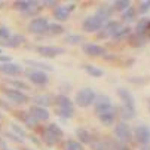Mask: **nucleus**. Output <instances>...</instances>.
<instances>
[{
  "mask_svg": "<svg viewBox=\"0 0 150 150\" xmlns=\"http://www.w3.org/2000/svg\"><path fill=\"white\" fill-rule=\"evenodd\" d=\"M74 8H76L74 3H70V5H66V6H57L55 11H54V18L58 23H64V21L69 19V16L74 11Z\"/></svg>",
  "mask_w": 150,
  "mask_h": 150,
  "instance_id": "obj_12",
  "label": "nucleus"
},
{
  "mask_svg": "<svg viewBox=\"0 0 150 150\" xmlns=\"http://www.w3.org/2000/svg\"><path fill=\"white\" fill-rule=\"evenodd\" d=\"M42 5H45V6H49V8H52V6H57L58 3L55 2V0H45V2H42Z\"/></svg>",
  "mask_w": 150,
  "mask_h": 150,
  "instance_id": "obj_47",
  "label": "nucleus"
},
{
  "mask_svg": "<svg viewBox=\"0 0 150 150\" xmlns=\"http://www.w3.org/2000/svg\"><path fill=\"white\" fill-rule=\"evenodd\" d=\"M135 15H137V11H135L132 6L128 8L126 11L122 12V16H120V18H122V23H126V24H128V23H132V21L135 19Z\"/></svg>",
  "mask_w": 150,
  "mask_h": 150,
  "instance_id": "obj_31",
  "label": "nucleus"
},
{
  "mask_svg": "<svg viewBox=\"0 0 150 150\" xmlns=\"http://www.w3.org/2000/svg\"><path fill=\"white\" fill-rule=\"evenodd\" d=\"M3 95L8 98V101L13 103V104H25L28 101V95L23 91L18 89H3Z\"/></svg>",
  "mask_w": 150,
  "mask_h": 150,
  "instance_id": "obj_9",
  "label": "nucleus"
},
{
  "mask_svg": "<svg viewBox=\"0 0 150 150\" xmlns=\"http://www.w3.org/2000/svg\"><path fill=\"white\" fill-rule=\"evenodd\" d=\"M18 117L25 123L27 128H36V126H37V122L31 117V115H30L28 112H21V115H18Z\"/></svg>",
  "mask_w": 150,
  "mask_h": 150,
  "instance_id": "obj_30",
  "label": "nucleus"
},
{
  "mask_svg": "<svg viewBox=\"0 0 150 150\" xmlns=\"http://www.w3.org/2000/svg\"><path fill=\"white\" fill-rule=\"evenodd\" d=\"M103 25L104 24L95 15H91V16L85 18L83 24H82V28H83V31H86V33H98L103 28Z\"/></svg>",
  "mask_w": 150,
  "mask_h": 150,
  "instance_id": "obj_10",
  "label": "nucleus"
},
{
  "mask_svg": "<svg viewBox=\"0 0 150 150\" xmlns=\"http://www.w3.org/2000/svg\"><path fill=\"white\" fill-rule=\"evenodd\" d=\"M0 119H3V115L2 113H0Z\"/></svg>",
  "mask_w": 150,
  "mask_h": 150,
  "instance_id": "obj_51",
  "label": "nucleus"
},
{
  "mask_svg": "<svg viewBox=\"0 0 150 150\" xmlns=\"http://www.w3.org/2000/svg\"><path fill=\"white\" fill-rule=\"evenodd\" d=\"M141 150H150V146H143Z\"/></svg>",
  "mask_w": 150,
  "mask_h": 150,
  "instance_id": "obj_49",
  "label": "nucleus"
},
{
  "mask_svg": "<svg viewBox=\"0 0 150 150\" xmlns=\"http://www.w3.org/2000/svg\"><path fill=\"white\" fill-rule=\"evenodd\" d=\"M64 40H66V43H69V45H79L83 42V36L82 34H67Z\"/></svg>",
  "mask_w": 150,
  "mask_h": 150,
  "instance_id": "obj_35",
  "label": "nucleus"
},
{
  "mask_svg": "<svg viewBox=\"0 0 150 150\" xmlns=\"http://www.w3.org/2000/svg\"><path fill=\"white\" fill-rule=\"evenodd\" d=\"M116 116H117V107L112 105L110 109H107L103 113H100L98 115V119H100V122L104 126H112L115 123V120H116Z\"/></svg>",
  "mask_w": 150,
  "mask_h": 150,
  "instance_id": "obj_13",
  "label": "nucleus"
},
{
  "mask_svg": "<svg viewBox=\"0 0 150 150\" xmlns=\"http://www.w3.org/2000/svg\"><path fill=\"white\" fill-rule=\"evenodd\" d=\"M30 140H31V141H34V143H36V144H40V141H39V140H37V138H36V137H33V135H31V137H30Z\"/></svg>",
  "mask_w": 150,
  "mask_h": 150,
  "instance_id": "obj_48",
  "label": "nucleus"
},
{
  "mask_svg": "<svg viewBox=\"0 0 150 150\" xmlns=\"http://www.w3.org/2000/svg\"><path fill=\"white\" fill-rule=\"evenodd\" d=\"M132 137L135 141L141 146H149L150 144V126L146 123H140L132 129Z\"/></svg>",
  "mask_w": 150,
  "mask_h": 150,
  "instance_id": "obj_4",
  "label": "nucleus"
},
{
  "mask_svg": "<svg viewBox=\"0 0 150 150\" xmlns=\"http://www.w3.org/2000/svg\"><path fill=\"white\" fill-rule=\"evenodd\" d=\"M150 11V0H143L140 2V6H138V13L140 15H144Z\"/></svg>",
  "mask_w": 150,
  "mask_h": 150,
  "instance_id": "obj_41",
  "label": "nucleus"
},
{
  "mask_svg": "<svg viewBox=\"0 0 150 150\" xmlns=\"http://www.w3.org/2000/svg\"><path fill=\"white\" fill-rule=\"evenodd\" d=\"M8 62H12V58L9 55L0 54V66H2V64H8Z\"/></svg>",
  "mask_w": 150,
  "mask_h": 150,
  "instance_id": "obj_44",
  "label": "nucleus"
},
{
  "mask_svg": "<svg viewBox=\"0 0 150 150\" xmlns=\"http://www.w3.org/2000/svg\"><path fill=\"white\" fill-rule=\"evenodd\" d=\"M9 126H11V129L13 131V134L16 135V137H19V138H24V137H27V132H25V129L23 126H19L18 123H15V122H11L9 123Z\"/></svg>",
  "mask_w": 150,
  "mask_h": 150,
  "instance_id": "obj_34",
  "label": "nucleus"
},
{
  "mask_svg": "<svg viewBox=\"0 0 150 150\" xmlns=\"http://www.w3.org/2000/svg\"><path fill=\"white\" fill-rule=\"evenodd\" d=\"M94 112H95V115L98 116L100 113H103L104 110H107V109H110V107L113 105L112 104V100H110V97L109 95H104V94H100V95H97L95 97V101H94Z\"/></svg>",
  "mask_w": 150,
  "mask_h": 150,
  "instance_id": "obj_11",
  "label": "nucleus"
},
{
  "mask_svg": "<svg viewBox=\"0 0 150 150\" xmlns=\"http://www.w3.org/2000/svg\"><path fill=\"white\" fill-rule=\"evenodd\" d=\"M8 83H11L12 85V86H15L13 89H21V91H28L30 89V86H28V85L25 83V82H23V80H9L8 79Z\"/></svg>",
  "mask_w": 150,
  "mask_h": 150,
  "instance_id": "obj_39",
  "label": "nucleus"
},
{
  "mask_svg": "<svg viewBox=\"0 0 150 150\" xmlns=\"http://www.w3.org/2000/svg\"><path fill=\"white\" fill-rule=\"evenodd\" d=\"M33 103L34 105H39V107H45V109H48V107L54 103V98L51 95H45V94H39V95H34L33 98Z\"/></svg>",
  "mask_w": 150,
  "mask_h": 150,
  "instance_id": "obj_23",
  "label": "nucleus"
},
{
  "mask_svg": "<svg viewBox=\"0 0 150 150\" xmlns=\"http://www.w3.org/2000/svg\"><path fill=\"white\" fill-rule=\"evenodd\" d=\"M25 150H30V149H25Z\"/></svg>",
  "mask_w": 150,
  "mask_h": 150,
  "instance_id": "obj_54",
  "label": "nucleus"
},
{
  "mask_svg": "<svg viewBox=\"0 0 150 150\" xmlns=\"http://www.w3.org/2000/svg\"><path fill=\"white\" fill-rule=\"evenodd\" d=\"M57 115L62 119H71L74 116V110H71V109H57Z\"/></svg>",
  "mask_w": 150,
  "mask_h": 150,
  "instance_id": "obj_40",
  "label": "nucleus"
},
{
  "mask_svg": "<svg viewBox=\"0 0 150 150\" xmlns=\"http://www.w3.org/2000/svg\"><path fill=\"white\" fill-rule=\"evenodd\" d=\"M122 27V24L119 23V21H113L110 19L109 23H105L103 25V28L97 33L98 39H109V37H115V34L117 33V30Z\"/></svg>",
  "mask_w": 150,
  "mask_h": 150,
  "instance_id": "obj_8",
  "label": "nucleus"
},
{
  "mask_svg": "<svg viewBox=\"0 0 150 150\" xmlns=\"http://www.w3.org/2000/svg\"><path fill=\"white\" fill-rule=\"evenodd\" d=\"M82 51L88 57H104L105 55V48L97 43H83Z\"/></svg>",
  "mask_w": 150,
  "mask_h": 150,
  "instance_id": "obj_15",
  "label": "nucleus"
},
{
  "mask_svg": "<svg viewBox=\"0 0 150 150\" xmlns=\"http://www.w3.org/2000/svg\"><path fill=\"white\" fill-rule=\"evenodd\" d=\"M149 101H150V100H149Z\"/></svg>",
  "mask_w": 150,
  "mask_h": 150,
  "instance_id": "obj_55",
  "label": "nucleus"
},
{
  "mask_svg": "<svg viewBox=\"0 0 150 150\" xmlns=\"http://www.w3.org/2000/svg\"><path fill=\"white\" fill-rule=\"evenodd\" d=\"M110 144H112V149L113 150H131L129 147H128V144L120 143V141H116V140H113Z\"/></svg>",
  "mask_w": 150,
  "mask_h": 150,
  "instance_id": "obj_42",
  "label": "nucleus"
},
{
  "mask_svg": "<svg viewBox=\"0 0 150 150\" xmlns=\"http://www.w3.org/2000/svg\"><path fill=\"white\" fill-rule=\"evenodd\" d=\"M64 31H66V28H64L59 23H49V25H48L45 34H48V36H59V34H62Z\"/></svg>",
  "mask_w": 150,
  "mask_h": 150,
  "instance_id": "obj_27",
  "label": "nucleus"
},
{
  "mask_svg": "<svg viewBox=\"0 0 150 150\" xmlns=\"http://www.w3.org/2000/svg\"><path fill=\"white\" fill-rule=\"evenodd\" d=\"M25 76L33 85H37V86H43V85H48L49 82L48 73L42 71V70H36V69H27Z\"/></svg>",
  "mask_w": 150,
  "mask_h": 150,
  "instance_id": "obj_7",
  "label": "nucleus"
},
{
  "mask_svg": "<svg viewBox=\"0 0 150 150\" xmlns=\"http://www.w3.org/2000/svg\"><path fill=\"white\" fill-rule=\"evenodd\" d=\"M24 64L30 66V69H36V70H42V71H52L54 67L48 62H42V61H37V59H24Z\"/></svg>",
  "mask_w": 150,
  "mask_h": 150,
  "instance_id": "obj_22",
  "label": "nucleus"
},
{
  "mask_svg": "<svg viewBox=\"0 0 150 150\" xmlns=\"http://www.w3.org/2000/svg\"><path fill=\"white\" fill-rule=\"evenodd\" d=\"M42 3H39V2H36L34 0V3H33V6H30L25 12H23V15L24 16H28V18H36V15H39V12L42 11V8L43 6H40Z\"/></svg>",
  "mask_w": 150,
  "mask_h": 150,
  "instance_id": "obj_28",
  "label": "nucleus"
},
{
  "mask_svg": "<svg viewBox=\"0 0 150 150\" xmlns=\"http://www.w3.org/2000/svg\"><path fill=\"white\" fill-rule=\"evenodd\" d=\"M95 97H97V94H95V91H94L92 88H83V89H80V91L76 94L74 101H76V104H77L79 107H82V109H86V107H91V105L94 104Z\"/></svg>",
  "mask_w": 150,
  "mask_h": 150,
  "instance_id": "obj_3",
  "label": "nucleus"
},
{
  "mask_svg": "<svg viewBox=\"0 0 150 150\" xmlns=\"http://www.w3.org/2000/svg\"><path fill=\"white\" fill-rule=\"evenodd\" d=\"M36 52L45 58H57L62 54H66V49L62 46H55V45H40L36 48Z\"/></svg>",
  "mask_w": 150,
  "mask_h": 150,
  "instance_id": "obj_6",
  "label": "nucleus"
},
{
  "mask_svg": "<svg viewBox=\"0 0 150 150\" xmlns=\"http://www.w3.org/2000/svg\"><path fill=\"white\" fill-rule=\"evenodd\" d=\"M5 150H11V149H8V147H6V149H5Z\"/></svg>",
  "mask_w": 150,
  "mask_h": 150,
  "instance_id": "obj_53",
  "label": "nucleus"
},
{
  "mask_svg": "<svg viewBox=\"0 0 150 150\" xmlns=\"http://www.w3.org/2000/svg\"><path fill=\"white\" fill-rule=\"evenodd\" d=\"M129 36H131V28H129V27H120V28L117 30V33L115 34L113 39H116V40H122V39H128Z\"/></svg>",
  "mask_w": 150,
  "mask_h": 150,
  "instance_id": "obj_37",
  "label": "nucleus"
},
{
  "mask_svg": "<svg viewBox=\"0 0 150 150\" xmlns=\"http://www.w3.org/2000/svg\"><path fill=\"white\" fill-rule=\"evenodd\" d=\"M64 150H85V149H83V144H80L79 141L69 140V141H66V144H64Z\"/></svg>",
  "mask_w": 150,
  "mask_h": 150,
  "instance_id": "obj_38",
  "label": "nucleus"
},
{
  "mask_svg": "<svg viewBox=\"0 0 150 150\" xmlns=\"http://www.w3.org/2000/svg\"><path fill=\"white\" fill-rule=\"evenodd\" d=\"M149 33H150V18L143 16V18H140V21L137 23L135 34H140V36H144V37L149 39Z\"/></svg>",
  "mask_w": 150,
  "mask_h": 150,
  "instance_id": "obj_21",
  "label": "nucleus"
},
{
  "mask_svg": "<svg viewBox=\"0 0 150 150\" xmlns=\"http://www.w3.org/2000/svg\"><path fill=\"white\" fill-rule=\"evenodd\" d=\"M33 3H34V0H33V2H31V0H16V2L13 3V8L16 11L25 12L30 6H33Z\"/></svg>",
  "mask_w": 150,
  "mask_h": 150,
  "instance_id": "obj_33",
  "label": "nucleus"
},
{
  "mask_svg": "<svg viewBox=\"0 0 150 150\" xmlns=\"http://www.w3.org/2000/svg\"><path fill=\"white\" fill-rule=\"evenodd\" d=\"M92 150H113L109 141H92Z\"/></svg>",
  "mask_w": 150,
  "mask_h": 150,
  "instance_id": "obj_36",
  "label": "nucleus"
},
{
  "mask_svg": "<svg viewBox=\"0 0 150 150\" xmlns=\"http://www.w3.org/2000/svg\"><path fill=\"white\" fill-rule=\"evenodd\" d=\"M0 54H3V51H2V48H0Z\"/></svg>",
  "mask_w": 150,
  "mask_h": 150,
  "instance_id": "obj_52",
  "label": "nucleus"
},
{
  "mask_svg": "<svg viewBox=\"0 0 150 150\" xmlns=\"http://www.w3.org/2000/svg\"><path fill=\"white\" fill-rule=\"evenodd\" d=\"M5 137H6L8 140H12V141H16V143H19L21 140H23V138H19V137L16 138V135H15L13 132H6V134H5Z\"/></svg>",
  "mask_w": 150,
  "mask_h": 150,
  "instance_id": "obj_45",
  "label": "nucleus"
},
{
  "mask_svg": "<svg viewBox=\"0 0 150 150\" xmlns=\"http://www.w3.org/2000/svg\"><path fill=\"white\" fill-rule=\"evenodd\" d=\"M129 42H131V45L135 46V48H143L147 43V37L140 36V34H131L129 36Z\"/></svg>",
  "mask_w": 150,
  "mask_h": 150,
  "instance_id": "obj_29",
  "label": "nucleus"
},
{
  "mask_svg": "<svg viewBox=\"0 0 150 150\" xmlns=\"http://www.w3.org/2000/svg\"><path fill=\"white\" fill-rule=\"evenodd\" d=\"M117 115L122 117V122H126V120H132L137 117V109L135 107H131V105H125L122 104L119 109H117Z\"/></svg>",
  "mask_w": 150,
  "mask_h": 150,
  "instance_id": "obj_17",
  "label": "nucleus"
},
{
  "mask_svg": "<svg viewBox=\"0 0 150 150\" xmlns=\"http://www.w3.org/2000/svg\"><path fill=\"white\" fill-rule=\"evenodd\" d=\"M25 42V36L23 34H12L9 39L0 42V46H6V48H18Z\"/></svg>",
  "mask_w": 150,
  "mask_h": 150,
  "instance_id": "obj_19",
  "label": "nucleus"
},
{
  "mask_svg": "<svg viewBox=\"0 0 150 150\" xmlns=\"http://www.w3.org/2000/svg\"><path fill=\"white\" fill-rule=\"evenodd\" d=\"M62 137H64V132L59 128V125L57 123H49L42 132V140L48 146H55Z\"/></svg>",
  "mask_w": 150,
  "mask_h": 150,
  "instance_id": "obj_1",
  "label": "nucleus"
},
{
  "mask_svg": "<svg viewBox=\"0 0 150 150\" xmlns=\"http://www.w3.org/2000/svg\"><path fill=\"white\" fill-rule=\"evenodd\" d=\"M48 25H49V21L46 16H36L28 23L27 30L33 34H45Z\"/></svg>",
  "mask_w": 150,
  "mask_h": 150,
  "instance_id": "obj_5",
  "label": "nucleus"
},
{
  "mask_svg": "<svg viewBox=\"0 0 150 150\" xmlns=\"http://www.w3.org/2000/svg\"><path fill=\"white\" fill-rule=\"evenodd\" d=\"M76 135L80 140L79 141L80 144H92V141H94L92 134L88 129H85V128H77V129H76Z\"/></svg>",
  "mask_w": 150,
  "mask_h": 150,
  "instance_id": "obj_25",
  "label": "nucleus"
},
{
  "mask_svg": "<svg viewBox=\"0 0 150 150\" xmlns=\"http://www.w3.org/2000/svg\"><path fill=\"white\" fill-rule=\"evenodd\" d=\"M112 15H113V9H112V6H107V5H100L97 8V12H95V16L101 21L103 24L109 23Z\"/></svg>",
  "mask_w": 150,
  "mask_h": 150,
  "instance_id": "obj_18",
  "label": "nucleus"
},
{
  "mask_svg": "<svg viewBox=\"0 0 150 150\" xmlns=\"http://www.w3.org/2000/svg\"><path fill=\"white\" fill-rule=\"evenodd\" d=\"M129 82L131 83H137V85H143V83H146V79H135V77H129Z\"/></svg>",
  "mask_w": 150,
  "mask_h": 150,
  "instance_id": "obj_46",
  "label": "nucleus"
},
{
  "mask_svg": "<svg viewBox=\"0 0 150 150\" xmlns=\"http://www.w3.org/2000/svg\"><path fill=\"white\" fill-rule=\"evenodd\" d=\"M128 8H131V2H129V0H116V2H113V5H112V9L117 11V12H123Z\"/></svg>",
  "mask_w": 150,
  "mask_h": 150,
  "instance_id": "obj_32",
  "label": "nucleus"
},
{
  "mask_svg": "<svg viewBox=\"0 0 150 150\" xmlns=\"http://www.w3.org/2000/svg\"><path fill=\"white\" fill-rule=\"evenodd\" d=\"M113 134H115L116 141H120V143H125V144H128L132 140V129H131V126L128 125V122L116 123L115 129H113Z\"/></svg>",
  "mask_w": 150,
  "mask_h": 150,
  "instance_id": "obj_2",
  "label": "nucleus"
},
{
  "mask_svg": "<svg viewBox=\"0 0 150 150\" xmlns=\"http://www.w3.org/2000/svg\"><path fill=\"white\" fill-rule=\"evenodd\" d=\"M0 71L8 74V76H18L24 71L23 66L21 64H16V62H8V64H2L0 66Z\"/></svg>",
  "mask_w": 150,
  "mask_h": 150,
  "instance_id": "obj_16",
  "label": "nucleus"
},
{
  "mask_svg": "<svg viewBox=\"0 0 150 150\" xmlns=\"http://www.w3.org/2000/svg\"><path fill=\"white\" fill-rule=\"evenodd\" d=\"M11 36H12V33H11V30H9L8 27L0 25V39H2V40H6V39H9Z\"/></svg>",
  "mask_w": 150,
  "mask_h": 150,
  "instance_id": "obj_43",
  "label": "nucleus"
},
{
  "mask_svg": "<svg viewBox=\"0 0 150 150\" xmlns=\"http://www.w3.org/2000/svg\"><path fill=\"white\" fill-rule=\"evenodd\" d=\"M117 97L120 98L122 104L135 107V98H134V95H132V92L129 89H126V88H117Z\"/></svg>",
  "mask_w": 150,
  "mask_h": 150,
  "instance_id": "obj_20",
  "label": "nucleus"
},
{
  "mask_svg": "<svg viewBox=\"0 0 150 150\" xmlns=\"http://www.w3.org/2000/svg\"><path fill=\"white\" fill-rule=\"evenodd\" d=\"M82 69H83L85 71H86L91 77H95V79H98V77H103V76H104V71H103L101 69H98L97 66H92V64H83Z\"/></svg>",
  "mask_w": 150,
  "mask_h": 150,
  "instance_id": "obj_26",
  "label": "nucleus"
},
{
  "mask_svg": "<svg viewBox=\"0 0 150 150\" xmlns=\"http://www.w3.org/2000/svg\"><path fill=\"white\" fill-rule=\"evenodd\" d=\"M54 101H55V104H57V109H71V110H74L73 101H71L67 95H64V94L57 95V97L54 98Z\"/></svg>",
  "mask_w": 150,
  "mask_h": 150,
  "instance_id": "obj_24",
  "label": "nucleus"
},
{
  "mask_svg": "<svg viewBox=\"0 0 150 150\" xmlns=\"http://www.w3.org/2000/svg\"><path fill=\"white\" fill-rule=\"evenodd\" d=\"M28 113L31 115V117L39 123V122H46L49 120L51 117V113L48 112V109H45V107H39V105H31Z\"/></svg>",
  "mask_w": 150,
  "mask_h": 150,
  "instance_id": "obj_14",
  "label": "nucleus"
},
{
  "mask_svg": "<svg viewBox=\"0 0 150 150\" xmlns=\"http://www.w3.org/2000/svg\"><path fill=\"white\" fill-rule=\"evenodd\" d=\"M3 6V2H2V0H0V8H2Z\"/></svg>",
  "mask_w": 150,
  "mask_h": 150,
  "instance_id": "obj_50",
  "label": "nucleus"
}]
</instances>
